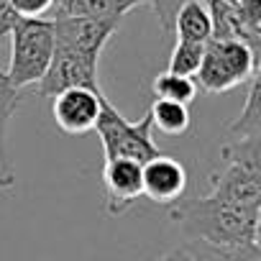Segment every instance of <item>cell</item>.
Returning a JSON list of instances; mask_svg holds the SVG:
<instances>
[{
    "instance_id": "16",
    "label": "cell",
    "mask_w": 261,
    "mask_h": 261,
    "mask_svg": "<svg viewBox=\"0 0 261 261\" xmlns=\"http://www.w3.org/2000/svg\"><path fill=\"white\" fill-rule=\"evenodd\" d=\"M154 100H172V102H182L190 105L197 97V85L192 77H182V74H172V72H162L154 85H151Z\"/></svg>"
},
{
    "instance_id": "7",
    "label": "cell",
    "mask_w": 261,
    "mask_h": 261,
    "mask_svg": "<svg viewBox=\"0 0 261 261\" xmlns=\"http://www.w3.org/2000/svg\"><path fill=\"white\" fill-rule=\"evenodd\" d=\"M54 23V44H62L67 49H74L90 59L100 62V54L105 44L118 31V21H102V18H85V16H67V18H51Z\"/></svg>"
},
{
    "instance_id": "19",
    "label": "cell",
    "mask_w": 261,
    "mask_h": 261,
    "mask_svg": "<svg viewBox=\"0 0 261 261\" xmlns=\"http://www.w3.org/2000/svg\"><path fill=\"white\" fill-rule=\"evenodd\" d=\"M185 3H187V0H151L154 13H156V18H159V23H162V29H164L167 34L172 31L174 16H177V11H179Z\"/></svg>"
},
{
    "instance_id": "18",
    "label": "cell",
    "mask_w": 261,
    "mask_h": 261,
    "mask_svg": "<svg viewBox=\"0 0 261 261\" xmlns=\"http://www.w3.org/2000/svg\"><path fill=\"white\" fill-rule=\"evenodd\" d=\"M18 18H41L51 11L54 0H8Z\"/></svg>"
},
{
    "instance_id": "20",
    "label": "cell",
    "mask_w": 261,
    "mask_h": 261,
    "mask_svg": "<svg viewBox=\"0 0 261 261\" xmlns=\"http://www.w3.org/2000/svg\"><path fill=\"white\" fill-rule=\"evenodd\" d=\"M225 261H261V246L258 241H248L241 246H230V248H218Z\"/></svg>"
},
{
    "instance_id": "6",
    "label": "cell",
    "mask_w": 261,
    "mask_h": 261,
    "mask_svg": "<svg viewBox=\"0 0 261 261\" xmlns=\"http://www.w3.org/2000/svg\"><path fill=\"white\" fill-rule=\"evenodd\" d=\"M69 87H87L95 92H102L100 77H97V59H90L74 49H67L62 44H54L51 62L36 85V92L41 97H54L62 90Z\"/></svg>"
},
{
    "instance_id": "13",
    "label": "cell",
    "mask_w": 261,
    "mask_h": 261,
    "mask_svg": "<svg viewBox=\"0 0 261 261\" xmlns=\"http://www.w3.org/2000/svg\"><path fill=\"white\" fill-rule=\"evenodd\" d=\"M172 31L177 34V41L207 44L213 39V21L205 0H187L174 16Z\"/></svg>"
},
{
    "instance_id": "3",
    "label": "cell",
    "mask_w": 261,
    "mask_h": 261,
    "mask_svg": "<svg viewBox=\"0 0 261 261\" xmlns=\"http://www.w3.org/2000/svg\"><path fill=\"white\" fill-rule=\"evenodd\" d=\"M54 54V23L51 18H21L11 31V64L6 69L8 82L16 90L36 87Z\"/></svg>"
},
{
    "instance_id": "14",
    "label": "cell",
    "mask_w": 261,
    "mask_h": 261,
    "mask_svg": "<svg viewBox=\"0 0 261 261\" xmlns=\"http://www.w3.org/2000/svg\"><path fill=\"white\" fill-rule=\"evenodd\" d=\"M228 134L233 139H261V72L251 77L246 105L241 115L228 125Z\"/></svg>"
},
{
    "instance_id": "1",
    "label": "cell",
    "mask_w": 261,
    "mask_h": 261,
    "mask_svg": "<svg viewBox=\"0 0 261 261\" xmlns=\"http://www.w3.org/2000/svg\"><path fill=\"white\" fill-rule=\"evenodd\" d=\"M169 218L179 225L182 236L213 248H230L248 241H258L261 210L241 207L213 195L177 200L169 205Z\"/></svg>"
},
{
    "instance_id": "5",
    "label": "cell",
    "mask_w": 261,
    "mask_h": 261,
    "mask_svg": "<svg viewBox=\"0 0 261 261\" xmlns=\"http://www.w3.org/2000/svg\"><path fill=\"white\" fill-rule=\"evenodd\" d=\"M95 130L105 149V162L108 159H134L139 164H146L149 159L162 154L151 136L154 128H151L149 113L141 120H128L110 105L108 97L100 100Z\"/></svg>"
},
{
    "instance_id": "12",
    "label": "cell",
    "mask_w": 261,
    "mask_h": 261,
    "mask_svg": "<svg viewBox=\"0 0 261 261\" xmlns=\"http://www.w3.org/2000/svg\"><path fill=\"white\" fill-rule=\"evenodd\" d=\"M139 6H151V0H54V18L67 16H85V18H102V21H118Z\"/></svg>"
},
{
    "instance_id": "11",
    "label": "cell",
    "mask_w": 261,
    "mask_h": 261,
    "mask_svg": "<svg viewBox=\"0 0 261 261\" xmlns=\"http://www.w3.org/2000/svg\"><path fill=\"white\" fill-rule=\"evenodd\" d=\"M26 92L23 90H16L6 72L0 69V190L8 192L16 187V169H13V162H11V154H8V125H11V118L16 115L18 105L23 102Z\"/></svg>"
},
{
    "instance_id": "4",
    "label": "cell",
    "mask_w": 261,
    "mask_h": 261,
    "mask_svg": "<svg viewBox=\"0 0 261 261\" xmlns=\"http://www.w3.org/2000/svg\"><path fill=\"white\" fill-rule=\"evenodd\" d=\"M258 72V57L236 39H210L205 44V54L197 74L192 77L197 90L220 95L243 82H248Z\"/></svg>"
},
{
    "instance_id": "8",
    "label": "cell",
    "mask_w": 261,
    "mask_h": 261,
    "mask_svg": "<svg viewBox=\"0 0 261 261\" xmlns=\"http://www.w3.org/2000/svg\"><path fill=\"white\" fill-rule=\"evenodd\" d=\"M102 187H105L108 215L113 218L123 215L144 197L141 164L134 159H108L102 169Z\"/></svg>"
},
{
    "instance_id": "21",
    "label": "cell",
    "mask_w": 261,
    "mask_h": 261,
    "mask_svg": "<svg viewBox=\"0 0 261 261\" xmlns=\"http://www.w3.org/2000/svg\"><path fill=\"white\" fill-rule=\"evenodd\" d=\"M185 248L190 251L192 261H225V256H223L218 248H213V246H205V243L187 241V243H185Z\"/></svg>"
},
{
    "instance_id": "2",
    "label": "cell",
    "mask_w": 261,
    "mask_h": 261,
    "mask_svg": "<svg viewBox=\"0 0 261 261\" xmlns=\"http://www.w3.org/2000/svg\"><path fill=\"white\" fill-rule=\"evenodd\" d=\"M223 167L210 174V192L218 200L261 210V139H230L220 149Z\"/></svg>"
},
{
    "instance_id": "10",
    "label": "cell",
    "mask_w": 261,
    "mask_h": 261,
    "mask_svg": "<svg viewBox=\"0 0 261 261\" xmlns=\"http://www.w3.org/2000/svg\"><path fill=\"white\" fill-rule=\"evenodd\" d=\"M144 177V195L156 205H174L185 197L187 190V169L179 159L159 154L141 164Z\"/></svg>"
},
{
    "instance_id": "15",
    "label": "cell",
    "mask_w": 261,
    "mask_h": 261,
    "mask_svg": "<svg viewBox=\"0 0 261 261\" xmlns=\"http://www.w3.org/2000/svg\"><path fill=\"white\" fill-rule=\"evenodd\" d=\"M149 118H151V128L162 130L164 136H182L187 134V128L192 123L190 108L172 100H154L149 108Z\"/></svg>"
},
{
    "instance_id": "22",
    "label": "cell",
    "mask_w": 261,
    "mask_h": 261,
    "mask_svg": "<svg viewBox=\"0 0 261 261\" xmlns=\"http://www.w3.org/2000/svg\"><path fill=\"white\" fill-rule=\"evenodd\" d=\"M21 18L16 16V11L11 8L8 0H0V41H3L6 36H11V31L16 29Z\"/></svg>"
},
{
    "instance_id": "23",
    "label": "cell",
    "mask_w": 261,
    "mask_h": 261,
    "mask_svg": "<svg viewBox=\"0 0 261 261\" xmlns=\"http://www.w3.org/2000/svg\"><path fill=\"white\" fill-rule=\"evenodd\" d=\"M154 261H192V256H190V251H187L185 246H179V248H172V251L162 253V256L154 258Z\"/></svg>"
},
{
    "instance_id": "9",
    "label": "cell",
    "mask_w": 261,
    "mask_h": 261,
    "mask_svg": "<svg viewBox=\"0 0 261 261\" xmlns=\"http://www.w3.org/2000/svg\"><path fill=\"white\" fill-rule=\"evenodd\" d=\"M105 92H95L87 87H69L51 97V115L57 125L69 136H82L95 128L100 100Z\"/></svg>"
},
{
    "instance_id": "17",
    "label": "cell",
    "mask_w": 261,
    "mask_h": 261,
    "mask_svg": "<svg viewBox=\"0 0 261 261\" xmlns=\"http://www.w3.org/2000/svg\"><path fill=\"white\" fill-rule=\"evenodd\" d=\"M205 54V44H192V41H177L169 57V69L172 74H182V77H195L200 69Z\"/></svg>"
}]
</instances>
